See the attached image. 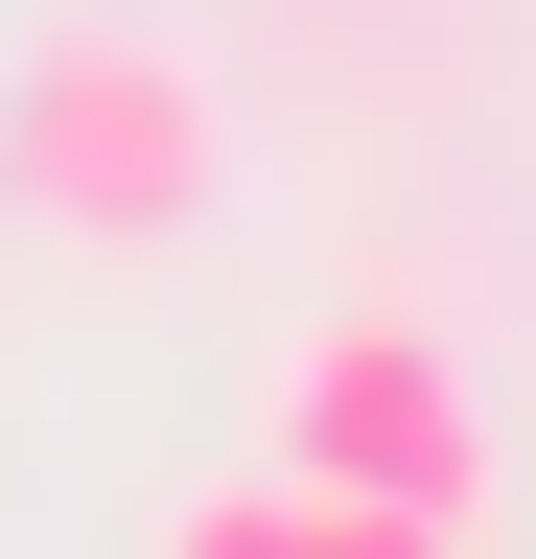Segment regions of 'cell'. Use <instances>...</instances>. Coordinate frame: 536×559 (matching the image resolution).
Listing matches in <instances>:
<instances>
[{
  "label": "cell",
  "mask_w": 536,
  "mask_h": 559,
  "mask_svg": "<svg viewBox=\"0 0 536 559\" xmlns=\"http://www.w3.org/2000/svg\"><path fill=\"white\" fill-rule=\"evenodd\" d=\"M0 210H47L71 257H164L211 210V94L141 24H47L24 94H0Z\"/></svg>",
  "instance_id": "2"
},
{
  "label": "cell",
  "mask_w": 536,
  "mask_h": 559,
  "mask_svg": "<svg viewBox=\"0 0 536 559\" xmlns=\"http://www.w3.org/2000/svg\"><path fill=\"white\" fill-rule=\"evenodd\" d=\"M281 489H303V559H466V536L513 513L466 349L396 326V304L303 326V373H281Z\"/></svg>",
  "instance_id": "1"
}]
</instances>
